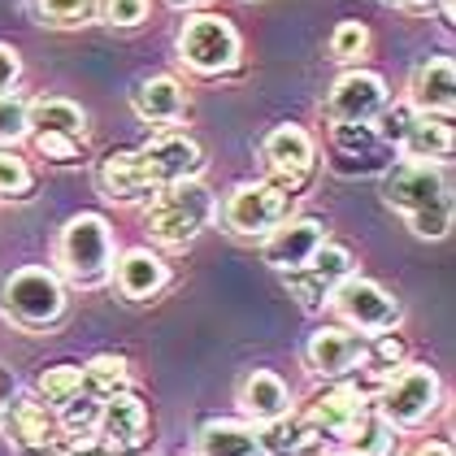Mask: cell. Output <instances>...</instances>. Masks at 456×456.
Returning <instances> with one entry per match:
<instances>
[{
	"mask_svg": "<svg viewBox=\"0 0 456 456\" xmlns=\"http://www.w3.org/2000/svg\"><path fill=\"white\" fill-rule=\"evenodd\" d=\"M0 435L9 439V448L13 452H31V448H48V444H57L61 439V430H57V418H53V409L39 400L36 391H18L13 395V404L4 409V421H0Z\"/></svg>",
	"mask_w": 456,
	"mask_h": 456,
	"instance_id": "21",
	"label": "cell"
},
{
	"mask_svg": "<svg viewBox=\"0 0 456 456\" xmlns=\"http://www.w3.org/2000/svg\"><path fill=\"white\" fill-rule=\"evenodd\" d=\"M18 83H22V53L0 39V96L4 92H18Z\"/></svg>",
	"mask_w": 456,
	"mask_h": 456,
	"instance_id": "40",
	"label": "cell"
},
{
	"mask_svg": "<svg viewBox=\"0 0 456 456\" xmlns=\"http://www.w3.org/2000/svg\"><path fill=\"white\" fill-rule=\"evenodd\" d=\"M456 148V131L452 118H435V113H418L413 126L404 131V140L395 148V157L404 161H435V166H448Z\"/></svg>",
	"mask_w": 456,
	"mask_h": 456,
	"instance_id": "24",
	"label": "cell"
},
{
	"mask_svg": "<svg viewBox=\"0 0 456 456\" xmlns=\"http://www.w3.org/2000/svg\"><path fill=\"white\" fill-rule=\"evenodd\" d=\"M36 196V170L18 148H0V200H31Z\"/></svg>",
	"mask_w": 456,
	"mask_h": 456,
	"instance_id": "34",
	"label": "cell"
},
{
	"mask_svg": "<svg viewBox=\"0 0 456 456\" xmlns=\"http://www.w3.org/2000/svg\"><path fill=\"white\" fill-rule=\"evenodd\" d=\"M143 175L152 187H170V183H187V178H205L209 157L196 135L187 131H152V140H143L140 148Z\"/></svg>",
	"mask_w": 456,
	"mask_h": 456,
	"instance_id": "12",
	"label": "cell"
},
{
	"mask_svg": "<svg viewBox=\"0 0 456 456\" xmlns=\"http://www.w3.org/2000/svg\"><path fill=\"white\" fill-rule=\"evenodd\" d=\"M404 101L418 113H435V118H452L456 113V66L452 57H426L413 66Z\"/></svg>",
	"mask_w": 456,
	"mask_h": 456,
	"instance_id": "23",
	"label": "cell"
},
{
	"mask_svg": "<svg viewBox=\"0 0 456 456\" xmlns=\"http://www.w3.org/2000/svg\"><path fill=\"white\" fill-rule=\"evenodd\" d=\"M152 0H101V22L113 31H140L148 22Z\"/></svg>",
	"mask_w": 456,
	"mask_h": 456,
	"instance_id": "38",
	"label": "cell"
},
{
	"mask_svg": "<svg viewBox=\"0 0 456 456\" xmlns=\"http://www.w3.org/2000/svg\"><path fill=\"white\" fill-rule=\"evenodd\" d=\"M31 148H36L44 161H53V166H83L87 161V140H74V135H57V131H31L27 135Z\"/></svg>",
	"mask_w": 456,
	"mask_h": 456,
	"instance_id": "35",
	"label": "cell"
},
{
	"mask_svg": "<svg viewBox=\"0 0 456 456\" xmlns=\"http://www.w3.org/2000/svg\"><path fill=\"white\" fill-rule=\"evenodd\" d=\"M27 109H31V101L18 96V92H4L0 96V148H18V143L27 140V131H31Z\"/></svg>",
	"mask_w": 456,
	"mask_h": 456,
	"instance_id": "36",
	"label": "cell"
},
{
	"mask_svg": "<svg viewBox=\"0 0 456 456\" xmlns=\"http://www.w3.org/2000/svg\"><path fill=\"white\" fill-rule=\"evenodd\" d=\"M66 456H118L101 439H66Z\"/></svg>",
	"mask_w": 456,
	"mask_h": 456,
	"instance_id": "42",
	"label": "cell"
},
{
	"mask_svg": "<svg viewBox=\"0 0 456 456\" xmlns=\"http://www.w3.org/2000/svg\"><path fill=\"white\" fill-rule=\"evenodd\" d=\"M256 435H261L265 456H330L326 439L305 418H296V409L270 426H256Z\"/></svg>",
	"mask_w": 456,
	"mask_h": 456,
	"instance_id": "26",
	"label": "cell"
},
{
	"mask_svg": "<svg viewBox=\"0 0 456 456\" xmlns=\"http://www.w3.org/2000/svg\"><path fill=\"white\" fill-rule=\"evenodd\" d=\"M92 439H101L118 456H143V448L152 444V413H148V404L135 387L113 391L101 404V421H96Z\"/></svg>",
	"mask_w": 456,
	"mask_h": 456,
	"instance_id": "14",
	"label": "cell"
},
{
	"mask_svg": "<svg viewBox=\"0 0 456 456\" xmlns=\"http://www.w3.org/2000/svg\"><path fill=\"white\" fill-rule=\"evenodd\" d=\"M300 191H291L287 183L274 178H252L231 187V196L217 205V222L231 240H244V244H261L274 226H282L291 213H296Z\"/></svg>",
	"mask_w": 456,
	"mask_h": 456,
	"instance_id": "7",
	"label": "cell"
},
{
	"mask_svg": "<svg viewBox=\"0 0 456 456\" xmlns=\"http://www.w3.org/2000/svg\"><path fill=\"white\" fill-rule=\"evenodd\" d=\"M370 27L361 22V18H344V22H335V31L326 39V48H330V61H339V66H356L365 53H370Z\"/></svg>",
	"mask_w": 456,
	"mask_h": 456,
	"instance_id": "33",
	"label": "cell"
},
{
	"mask_svg": "<svg viewBox=\"0 0 456 456\" xmlns=\"http://www.w3.org/2000/svg\"><path fill=\"white\" fill-rule=\"evenodd\" d=\"M387 101H391V92H387L383 74L352 66V70H344L330 83V92L322 101V113H326V126H356V122H374Z\"/></svg>",
	"mask_w": 456,
	"mask_h": 456,
	"instance_id": "13",
	"label": "cell"
},
{
	"mask_svg": "<svg viewBox=\"0 0 456 456\" xmlns=\"http://www.w3.org/2000/svg\"><path fill=\"white\" fill-rule=\"evenodd\" d=\"M217 217V196L209 191L205 178H187V183H170V187H157L143 205V231L152 248H166V252H178V248L196 244Z\"/></svg>",
	"mask_w": 456,
	"mask_h": 456,
	"instance_id": "4",
	"label": "cell"
},
{
	"mask_svg": "<svg viewBox=\"0 0 456 456\" xmlns=\"http://www.w3.org/2000/svg\"><path fill=\"white\" fill-rule=\"evenodd\" d=\"M196 456H265V448L244 418H209L196 430Z\"/></svg>",
	"mask_w": 456,
	"mask_h": 456,
	"instance_id": "25",
	"label": "cell"
},
{
	"mask_svg": "<svg viewBox=\"0 0 456 456\" xmlns=\"http://www.w3.org/2000/svg\"><path fill=\"white\" fill-rule=\"evenodd\" d=\"M27 122H31V131H57V135H74V140H87L92 135L87 109L78 105V101H70V96H36L31 109H27Z\"/></svg>",
	"mask_w": 456,
	"mask_h": 456,
	"instance_id": "28",
	"label": "cell"
},
{
	"mask_svg": "<svg viewBox=\"0 0 456 456\" xmlns=\"http://www.w3.org/2000/svg\"><path fill=\"white\" fill-rule=\"evenodd\" d=\"M0 317L22 335H53L70 317V287L53 265H18L0 279Z\"/></svg>",
	"mask_w": 456,
	"mask_h": 456,
	"instance_id": "2",
	"label": "cell"
},
{
	"mask_svg": "<svg viewBox=\"0 0 456 456\" xmlns=\"http://www.w3.org/2000/svg\"><path fill=\"white\" fill-rule=\"evenodd\" d=\"M326 240H330V222L322 213H291L282 226H274L261 240V261L282 279V274L300 270Z\"/></svg>",
	"mask_w": 456,
	"mask_h": 456,
	"instance_id": "15",
	"label": "cell"
},
{
	"mask_svg": "<svg viewBox=\"0 0 456 456\" xmlns=\"http://www.w3.org/2000/svg\"><path fill=\"white\" fill-rule=\"evenodd\" d=\"M387 9H395V13H409V18H444V22H452V0H383Z\"/></svg>",
	"mask_w": 456,
	"mask_h": 456,
	"instance_id": "39",
	"label": "cell"
},
{
	"mask_svg": "<svg viewBox=\"0 0 456 456\" xmlns=\"http://www.w3.org/2000/svg\"><path fill=\"white\" fill-rule=\"evenodd\" d=\"M131 113L157 131H178L191 113V96L175 74H143L131 87Z\"/></svg>",
	"mask_w": 456,
	"mask_h": 456,
	"instance_id": "20",
	"label": "cell"
},
{
	"mask_svg": "<svg viewBox=\"0 0 456 456\" xmlns=\"http://www.w3.org/2000/svg\"><path fill=\"white\" fill-rule=\"evenodd\" d=\"M383 205L395 217H404V226L418 240H448L452 235V178L448 166L435 161H404L395 157L383 175Z\"/></svg>",
	"mask_w": 456,
	"mask_h": 456,
	"instance_id": "1",
	"label": "cell"
},
{
	"mask_svg": "<svg viewBox=\"0 0 456 456\" xmlns=\"http://www.w3.org/2000/svg\"><path fill=\"white\" fill-rule=\"evenodd\" d=\"M101 395H92L87 387H78L66 404H57L53 409V418H57V430H61V439H92L96 435V421H101Z\"/></svg>",
	"mask_w": 456,
	"mask_h": 456,
	"instance_id": "29",
	"label": "cell"
},
{
	"mask_svg": "<svg viewBox=\"0 0 456 456\" xmlns=\"http://www.w3.org/2000/svg\"><path fill=\"white\" fill-rule=\"evenodd\" d=\"M413 118H418V109L409 105V101H387L383 113L374 118V131H379V140H383L387 148H400L404 131L413 126Z\"/></svg>",
	"mask_w": 456,
	"mask_h": 456,
	"instance_id": "37",
	"label": "cell"
},
{
	"mask_svg": "<svg viewBox=\"0 0 456 456\" xmlns=\"http://www.w3.org/2000/svg\"><path fill=\"white\" fill-rule=\"evenodd\" d=\"M18 391H22V379H18V374L0 361V421H4V409L13 404V395H18Z\"/></svg>",
	"mask_w": 456,
	"mask_h": 456,
	"instance_id": "41",
	"label": "cell"
},
{
	"mask_svg": "<svg viewBox=\"0 0 456 456\" xmlns=\"http://www.w3.org/2000/svg\"><path fill=\"white\" fill-rule=\"evenodd\" d=\"M413 456H452V444H448V439H426Z\"/></svg>",
	"mask_w": 456,
	"mask_h": 456,
	"instance_id": "43",
	"label": "cell"
},
{
	"mask_svg": "<svg viewBox=\"0 0 456 456\" xmlns=\"http://www.w3.org/2000/svg\"><path fill=\"white\" fill-rule=\"evenodd\" d=\"M330 314L339 317L344 326H352L356 335H395L400 322H404V300H395V291H387L379 279H365V274H352L335 300H330Z\"/></svg>",
	"mask_w": 456,
	"mask_h": 456,
	"instance_id": "9",
	"label": "cell"
},
{
	"mask_svg": "<svg viewBox=\"0 0 456 456\" xmlns=\"http://www.w3.org/2000/svg\"><path fill=\"white\" fill-rule=\"evenodd\" d=\"M322 148H317V135L300 122H279L265 131L261 140V161H265V178L274 183H287L291 191H305L309 178L317 175V161Z\"/></svg>",
	"mask_w": 456,
	"mask_h": 456,
	"instance_id": "10",
	"label": "cell"
},
{
	"mask_svg": "<svg viewBox=\"0 0 456 456\" xmlns=\"http://www.w3.org/2000/svg\"><path fill=\"white\" fill-rule=\"evenodd\" d=\"M170 9H178V13H196V9H205L209 0H166Z\"/></svg>",
	"mask_w": 456,
	"mask_h": 456,
	"instance_id": "45",
	"label": "cell"
},
{
	"mask_svg": "<svg viewBox=\"0 0 456 456\" xmlns=\"http://www.w3.org/2000/svg\"><path fill=\"white\" fill-rule=\"evenodd\" d=\"M31 9L48 31H78L101 22V0H31Z\"/></svg>",
	"mask_w": 456,
	"mask_h": 456,
	"instance_id": "30",
	"label": "cell"
},
{
	"mask_svg": "<svg viewBox=\"0 0 456 456\" xmlns=\"http://www.w3.org/2000/svg\"><path fill=\"white\" fill-rule=\"evenodd\" d=\"M83 387V365H74V361H57V365H44L36 379V395L48 404V409H57V404H66L74 391Z\"/></svg>",
	"mask_w": 456,
	"mask_h": 456,
	"instance_id": "32",
	"label": "cell"
},
{
	"mask_svg": "<svg viewBox=\"0 0 456 456\" xmlns=\"http://www.w3.org/2000/svg\"><path fill=\"white\" fill-rule=\"evenodd\" d=\"M83 387H87L92 395L109 400L113 391L131 387V361H126L122 352H96V356H87V361H83Z\"/></svg>",
	"mask_w": 456,
	"mask_h": 456,
	"instance_id": "31",
	"label": "cell"
},
{
	"mask_svg": "<svg viewBox=\"0 0 456 456\" xmlns=\"http://www.w3.org/2000/svg\"><path fill=\"white\" fill-rule=\"evenodd\" d=\"M330 456H400V430H391L370 404L348 426V435L330 448Z\"/></svg>",
	"mask_w": 456,
	"mask_h": 456,
	"instance_id": "27",
	"label": "cell"
},
{
	"mask_svg": "<svg viewBox=\"0 0 456 456\" xmlns=\"http://www.w3.org/2000/svg\"><path fill=\"white\" fill-rule=\"evenodd\" d=\"M365 409H370V391H361L352 379H339V383H326L317 395H309V400L296 409V418H305L317 435L326 439V448H335Z\"/></svg>",
	"mask_w": 456,
	"mask_h": 456,
	"instance_id": "16",
	"label": "cell"
},
{
	"mask_svg": "<svg viewBox=\"0 0 456 456\" xmlns=\"http://www.w3.org/2000/svg\"><path fill=\"white\" fill-rule=\"evenodd\" d=\"M248 4H256V0H248Z\"/></svg>",
	"mask_w": 456,
	"mask_h": 456,
	"instance_id": "46",
	"label": "cell"
},
{
	"mask_svg": "<svg viewBox=\"0 0 456 456\" xmlns=\"http://www.w3.org/2000/svg\"><path fill=\"white\" fill-rule=\"evenodd\" d=\"M109 287H113L126 305H152V300L170 287V265H166L161 248H152V244L122 248V252L113 256Z\"/></svg>",
	"mask_w": 456,
	"mask_h": 456,
	"instance_id": "18",
	"label": "cell"
},
{
	"mask_svg": "<svg viewBox=\"0 0 456 456\" xmlns=\"http://www.w3.org/2000/svg\"><path fill=\"white\" fill-rule=\"evenodd\" d=\"M113 256H118V240H113L109 217L96 209H83V213H74V217H66V226L57 231L53 270L61 274L66 287L101 291V287H109Z\"/></svg>",
	"mask_w": 456,
	"mask_h": 456,
	"instance_id": "3",
	"label": "cell"
},
{
	"mask_svg": "<svg viewBox=\"0 0 456 456\" xmlns=\"http://www.w3.org/2000/svg\"><path fill=\"white\" fill-rule=\"evenodd\" d=\"M370 348H374L370 335H356L344 322H322L305 339V365L322 383H339L352 379L361 365H370Z\"/></svg>",
	"mask_w": 456,
	"mask_h": 456,
	"instance_id": "11",
	"label": "cell"
},
{
	"mask_svg": "<svg viewBox=\"0 0 456 456\" xmlns=\"http://www.w3.org/2000/svg\"><path fill=\"white\" fill-rule=\"evenodd\" d=\"M374 413L391 426V430H418L439 413L444 404V379L435 365L426 361H400L391 365L383 379H379V391L370 395Z\"/></svg>",
	"mask_w": 456,
	"mask_h": 456,
	"instance_id": "5",
	"label": "cell"
},
{
	"mask_svg": "<svg viewBox=\"0 0 456 456\" xmlns=\"http://www.w3.org/2000/svg\"><path fill=\"white\" fill-rule=\"evenodd\" d=\"M235 404H240V418L248 426H270V421L287 418L296 409V395H291V387L282 383V374H274V370H248L240 379Z\"/></svg>",
	"mask_w": 456,
	"mask_h": 456,
	"instance_id": "22",
	"label": "cell"
},
{
	"mask_svg": "<svg viewBox=\"0 0 456 456\" xmlns=\"http://www.w3.org/2000/svg\"><path fill=\"white\" fill-rule=\"evenodd\" d=\"M330 170L339 178H370L383 175L395 161V148H387L374 131V122H356V126H330Z\"/></svg>",
	"mask_w": 456,
	"mask_h": 456,
	"instance_id": "17",
	"label": "cell"
},
{
	"mask_svg": "<svg viewBox=\"0 0 456 456\" xmlns=\"http://www.w3.org/2000/svg\"><path fill=\"white\" fill-rule=\"evenodd\" d=\"M92 183H96V191L105 196L109 205H122V209H143L148 205V196L157 191L148 175H143V161L135 148H109L96 157V166H92Z\"/></svg>",
	"mask_w": 456,
	"mask_h": 456,
	"instance_id": "19",
	"label": "cell"
},
{
	"mask_svg": "<svg viewBox=\"0 0 456 456\" xmlns=\"http://www.w3.org/2000/svg\"><path fill=\"white\" fill-rule=\"evenodd\" d=\"M175 53L191 74H200V78H226V74H235L244 66V36H240V27L226 13L196 9L178 27Z\"/></svg>",
	"mask_w": 456,
	"mask_h": 456,
	"instance_id": "6",
	"label": "cell"
},
{
	"mask_svg": "<svg viewBox=\"0 0 456 456\" xmlns=\"http://www.w3.org/2000/svg\"><path fill=\"white\" fill-rule=\"evenodd\" d=\"M352 274H356V252H352L348 244H339V240H326L300 270L282 274V287L291 291V300L309 317H322L330 309L335 291H339Z\"/></svg>",
	"mask_w": 456,
	"mask_h": 456,
	"instance_id": "8",
	"label": "cell"
},
{
	"mask_svg": "<svg viewBox=\"0 0 456 456\" xmlns=\"http://www.w3.org/2000/svg\"><path fill=\"white\" fill-rule=\"evenodd\" d=\"M13 456H66V439H57L48 448H31V452H13Z\"/></svg>",
	"mask_w": 456,
	"mask_h": 456,
	"instance_id": "44",
	"label": "cell"
}]
</instances>
